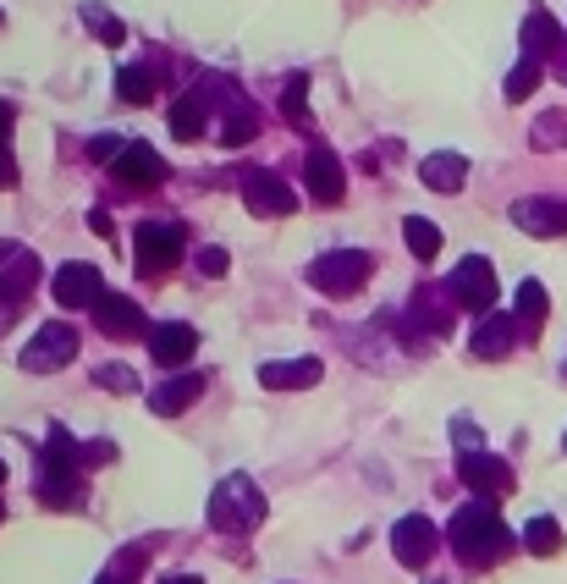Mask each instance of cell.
Segmentation results:
<instances>
[{
    "mask_svg": "<svg viewBox=\"0 0 567 584\" xmlns=\"http://www.w3.org/2000/svg\"><path fill=\"white\" fill-rule=\"evenodd\" d=\"M78 359V331L67 325V320H50L28 348H22V370L28 375H50V370H61V364H72Z\"/></svg>",
    "mask_w": 567,
    "mask_h": 584,
    "instance_id": "8",
    "label": "cell"
},
{
    "mask_svg": "<svg viewBox=\"0 0 567 584\" xmlns=\"http://www.w3.org/2000/svg\"><path fill=\"white\" fill-rule=\"evenodd\" d=\"M0 480H6V463H0Z\"/></svg>",
    "mask_w": 567,
    "mask_h": 584,
    "instance_id": "42",
    "label": "cell"
},
{
    "mask_svg": "<svg viewBox=\"0 0 567 584\" xmlns=\"http://www.w3.org/2000/svg\"><path fill=\"white\" fill-rule=\"evenodd\" d=\"M243 204H249L254 215L276 221V215H292V210H297V193L286 188V182L276 177V171L254 165V171H243Z\"/></svg>",
    "mask_w": 567,
    "mask_h": 584,
    "instance_id": "9",
    "label": "cell"
},
{
    "mask_svg": "<svg viewBox=\"0 0 567 584\" xmlns=\"http://www.w3.org/2000/svg\"><path fill=\"white\" fill-rule=\"evenodd\" d=\"M403 238H408L414 260H435V254H441V226L425 221V215H408V221H403Z\"/></svg>",
    "mask_w": 567,
    "mask_h": 584,
    "instance_id": "32",
    "label": "cell"
},
{
    "mask_svg": "<svg viewBox=\"0 0 567 584\" xmlns=\"http://www.w3.org/2000/svg\"><path fill=\"white\" fill-rule=\"evenodd\" d=\"M117 154H122V139H111V133H105V139H89V160H105V165H111Z\"/></svg>",
    "mask_w": 567,
    "mask_h": 584,
    "instance_id": "36",
    "label": "cell"
},
{
    "mask_svg": "<svg viewBox=\"0 0 567 584\" xmlns=\"http://www.w3.org/2000/svg\"><path fill=\"white\" fill-rule=\"evenodd\" d=\"M457 480H463L474 496H485V502H502V496L513 491V469H507L496 452H479V446H463V452H457Z\"/></svg>",
    "mask_w": 567,
    "mask_h": 584,
    "instance_id": "7",
    "label": "cell"
},
{
    "mask_svg": "<svg viewBox=\"0 0 567 584\" xmlns=\"http://www.w3.org/2000/svg\"><path fill=\"white\" fill-rule=\"evenodd\" d=\"M50 288H55V303H61V309H94L100 292H105V282H100L94 265L72 260V265H61V271L50 276Z\"/></svg>",
    "mask_w": 567,
    "mask_h": 584,
    "instance_id": "13",
    "label": "cell"
},
{
    "mask_svg": "<svg viewBox=\"0 0 567 584\" xmlns=\"http://www.w3.org/2000/svg\"><path fill=\"white\" fill-rule=\"evenodd\" d=\"M94 320H100V331H105V336H139V331H143V309L128 298V292H100Z\"/></svg>",
    "mask_w": 567,
    "mask_h": 584,
    "instance_id": "19",
    "label": "cell"
},
{
    "mask_svg": "<svg viewBox=\"0 0 567 584\" xmlns=\"http://www.w3.org/2000/svg\"><path fill=\"white\" fill-rule=\"evenodd\" d=\"M529 144H535V149H567V117H563V111H546V117L535 122Z\"/></svg>",
    "mask_w": 567,
    "mask_h": 584,
    "instance_id": "33",
    "label": "cell"
},
{
    "mask_svg": "<svg viewBox=\"0 0 567 584\" xmlns=\"http://www.w3.org/2000/svg\"><path fill=\"white\" fill-rule=\"evenodd\" d=\"M369 271H375V260L364 249H331L308 265V288H320L325 298H353L369 282Z\"/></svg>",
    "mask_w": 567,
    "mask_h": 584,
    "instance_id": "4",
    "label": "cell"
},
{
    "mask_svg": "<svg viewBox=\"0 0 567 584\" xmlns=\"http://www.w3.org/2000/svg\"><path fill=\"white\" fill-rule=\"evenodd\" d=\"M182 226H171V221H143L139 232H133V265H139L143 276H165L176 260H182Z\"/></svg>",
    "mask_w": 567,
    "mask_h": 584,
    "instance_id": "5",
    "label": "cell"
},
{
    "mask_svg": "<svg viewBox=\"0 0 567 584\" xmlns=\"http://www.w3.org/2000/svg\"><path fill=\"white\" fill-rule=\"evenodd\" d=\"M265 518V496L249 474H226L210 496V524L215 530H254Z\"/></svg>",
    "mask_w": 567,
    "mask_h": 584,
    "instance_id": "3",
    "label": "cell"
},
{
    "mask_svg": "<svg viewBox=\"0 0 567 584\" xmlns=\"http://www.w3.org/2000/svg\"><path fill=\"white\" fill-rule=\"evenodd\" d=\"M193 265H199V276H226V271H232V254H226V249H199Z\"/></svg>",
    "mask_w": 567,
    "mask_h": 584,
    "instance_id": "35",
    "label": "cell"
},
{
    "mask_svg": "<svg viewBox=\"0 0 567 584\" xmlns=\"http://www.w3.org/2000/svg\"><path fill=\"white\" fill-rule=\"evenodd\" d=\"M149 353H154V364L182 370V364L199 353V331H193V325H182V320H165V325H154V331H149Z\"/></svg>",
    "mask_w": 567,
    "mask_h": 584,
    "instance_id": "15",
    "label": "cell"
},
{
    "mask_svg": "<svg viewBox=\"0 0 567 584\" xmlns=\"http://www.w3.org/2000/svg\"><path fill=\"white\" fill-rule=\"evenodd\" d=\"M282 117L297 133H314V122H308V78L303 72H292L282 83Z\"/></svg>",
    "mask_w": 567,
    "mask_h": 584,
    "instance_id": "27",
    "label": "cell"
},
{
    "mask_svg": "<svg viewBox=\"0 0 567 584\" xmlns=\"http://www.w3.org/2000/svg\"><path fill=\"white\" fill-rule=\"evenodd\" d=\"M6 188H17V160H11V149L0 144V193Z\"/></svg>",
    "mask_w": 567,
    "mask_h": 584,
    "instance_id": "37",
    "label": "cell"
},
{
    "mask_svg": "<svg viewBox=\"0 0 567 584\" xmlns=\"http://www.w3.org/2000/svg\"><path fill=\"white\" fill-rule=\"evenodd\" d=\"M199 392H204V375H171V381H160L154 392H149V409L160 414V420H171V414H182V409H193L199 403Z\"/></svg>",
    "mask_w": 567,
    "mask_h": 584,
    "instance_id": "20",
    "label": "cell"
},
{
    "mask_svg": "<svg viewBox=\"0 0 567 584\" xmlns=\"http://www.w3.org/2000/svg\"><path fill=\"white\" fill-rule=\"evenodd\" d=\"M524 546H529L535 557H557V552H563V524L546 518V513L529 518V524H524Z\"/></svg>",
    "mask_w": 567,
    "mask_h": 584,
    "instance_id": "29",
    "label": "cell"
},
{
    "mask_svg": "<svg viewBox=\"0 0 567 584\" xmlns=\"http://www.w3.org/2000/svg\"><path fill=\"white\" fill-rule=\"evenodd\" d=\"M392 552H397L403 568H425L429 557L441 552V530L429 524L425 513H408V518H397V530H392Z\"/></svg>",
    "mask_w": 567,
    "mask_h": 584,
    "instance_id": "11",
    "label": "cell"
},
{
    "mask_svg": "<svg viewBox=\"0 0 567 584\" xmlns=\"http://www.w3.org/2000/svg\"><path fill=\"white\" fill-rule=\"evenodd\" d=\"M204 122H210V105H204V94H199V89H188V94L171 105V139L193 144V139L204 133Z\"/></svg>",
    "mask_w": 567,
    "mask_h": 584,
    "instance_id": "24",
    "label": "cell"
},
{
    "mask_svg": "<svg viewBox=\"0 0 567 584\" xmlns=\"http://www.w3.org/2000/svg\"><path fill=\"white\" fill-rule=\"evenodd\" d=\"M165 584H204V580H193V574H176V580H165Z\"/></svg>",
    "mask_w": 567,
    "mask_h": 584,
    "instance_id": "40",
    "label": "cell"
},
{
    "mask_svg": "<svg viewBox=\"0 0 567 584\" xmlns=\"http://www.w3.org/2000/svg\"><path fill=\"white\" fill-rule=\"evenodd\" d=\"M89 226H94L100 238H111V215H105V210H94V215H89Z\"/></svg>",
    "mask_w": 567,
    "mask_h": 584,
    "instance_id": "39",
    "label": "cell"
},
{
    "mask_svg": "<svg viewBox=\"0 0 567 584\" xmlns=\"http://www.w3.org/2000/svg\"><path fill=\"white\" fill-rule=\"evenodd\" d=\"M11 128H17V105H11V100H0V144L11 139Z\"/></svg>",
    "mask_w": 567,
    "mask_h": 584,
    "instance_id": "38",
    "label": "cell"
},
{
    "mask_svg": "<svg viewBox=\"0 0 567 584\" xmlns=\"http://www.w3.org/2000/svg\"><path fill=\"white\" fill-rule=\"evenodd\" d=\"M513 342H518V314H502V309L479 314V325H474V359H507Z\"/></svg>",
    "mask_w": 567,
    "mask_h": 584,
    "instance_id": "17",
    "label": "cell"
},
{
    "mask_svg": "<svg viewBox=\"0 0 567 584\" xmlns=\"http://www.w3.org/2000/svg\"><path fill=\"white\" fill-rule=\"evenodd\" d=\"M303 182H308L314 204H342L347 199V171H342V160L325 144H314L303 154Z\"/></svg>",
    "mask_w": 567,
    "mask_h": 584,
    "instance_id": "12",
    "label": "cell"
},
{
    "mask_svg": "<svg viewBox=\"0 0 567 584\" xmlns=\"http://www.w3.org/2000/svg\"><path fill=\"white\" fill-rule=\"evenodd\" d=\"M94 386H105V392H139V370H128V364H100V370H94Z\"/></svg>",
    "mask_w": 567,
    "mask_h": 584,
    "instance_id": "34",
    "label": "cell"
},
{
    "mask_svg": "<svg viewBox=\"0 0 567 584\" xmlns=\"http://www.w3.org/2000/svg\"><path fill=\"white\" fill-rule=\"evenodd\" d=\"M419 177H425L429 193H457V188L468 182V160H463V154H452V149H441V154H425Z\"/></svg>",
    "mask_w": 567,
    "mask_h": 584,
    "instance_id": "21",
    "label": "cell"
},
{
    "mask_svg": "<svg viewBox=\"0 0 567 584\" xmlns=\"http://www.w3.org/2000/svg\"><path fill=\"white\" fill-rule=\"evenodd\" d=\"M546 314H551L546 288H540V282H524V288H518V331H540Z\"/></svg>",
    "mask_w": 567,
    "mask_h": 584,
    "instance_id": "30",
    "label": "cell"
},
{
    "mask_svg": "<svg viewBox=\"0 0 567 584\" xmlns=\"http://www.w3.org/2000/svg\"><path fill=\"white\" fill-rule=\"evenodd\" d=\"M441 298H446V292L419 288V292H414V303H408V320H419L429 336H446V331H452V309H446Z\"/></svg>",
    "mask_w": 567,
    "mask_h": 584,
    "instance_id": "25",
    "label": "cell"
},
{
    "mask_svg": "<svg viewBox=\"0 0 567 584\" xmlns=\"http://www.w3.org/2000/svg\"><path fill=\"white\" fill-rule=\"evenodd\" d=\"M33 288H39V254L22 243H0V303L17 309Z\"/></svg>",
    "mask_w": 567,
    "mask_h": 584,
    "instance_id": "10",
    "label": "cell"
},
{
    "mask_svg": "<svg viewBox=\"0 0 567 584\" xmlns=\"http://www.w3.org/2000/svg\"><path fill=\"white\" fill-rule=\"evenodd\" d=\"M563 28L546 17V11H529L524 17V56H540V61H557L563 56Z\"/></svg>",
    "mask_w": 567,
    "mask_h": 584,
    "instance_id": "22",
    "label": "cell"
},
{
    "mask_svg": "<svg viewBox=\"0 0 567 584\" xmlns=\"http://www.w3.org/2000/svg\"><path fill=\"white\" fill-rule=\"evenodd\" d=\"M320 375H325L320 359H271V364H260V386L265 392H303Z\"/></svg>",
    "mask_w": 567,
    "mask_h": 584,
    "instance_id": "18",
    "label": "cell"
},
{
    "mask_svg": "<svg viewBox=\"0 0 567 584\" xmlns=\"http://www.w3.org/2000/svg\"><path fill=\"white\" fill-rule=\"evenodd\" d=\"M254 133H260V111H254V105L232 89V100L221 105V139L237 149V144H254Z\"/></svg>",
    "mask_w": 567,
    "mask_h": 584,
    "instance_id": "23",
    "label": "cell"
},
{
    "mask_svg": "<svg viewBox=\"0 0 567 584\" xmlns=\"http://www.w3.org/2000/svg\"><path fill=\"white\" fill-rule=\"evenodd\" d=\"M446 292H452V303H463V309H474V314H490V309H496V265H490L485 254L457 260V271L446 276Z\"/></svg>",
    "mask_w": 567,
    "mask_h": 584,
    "instance_id": "6",
    "label": "cell"
},
{
    "mask_svg": "<svg viewBox=\"0 0 567 584\" xmlns=\"http://www.w3.org/2000/svg\"><path fill=\"white\" fill-rule=\"evenodd\" d=\"M78 17H83V22L100 33V44H111V50H117V44H128V28H122V17H117L111 6H100V0H83V6H78Z\"/></svg>",
    "mask_w": 567,
    "mask_h": 584,
    "instance_id": "26",
    "label": "cell"
},
{
    "mask_svg": "<svg viewBox=\"0 0 567 584\" xmlns=\"http://www.w3.org/2000/svg\"><path fill=\"white\" fill-rule=\"evenodd\" d=\"M39 502L44 507H78L83 502V446H72V436L61 425H50V441H44Z\"/></svg>",
    "mask_w": 567,
    "mask_h": 584,
    "instance_id": "2",
    "label": "cell"
},
{
    "mask_svg": "<svg viewBox=\"0 0 567 584\" xmlns=\"http://www.w3.org/2000/svg\"><path fill=\"white\" fill-rule=\"evenodd\" d=\"M100 584H122V580H117V574H105V580H100Z\"/></svg>",
    "mask_w": 567,
    "mask_h": 584,
    "instance_id": "41",
    "label": "cell"
},
{
    "mask_svg": "<svg viewBox=\"0 0 567 584\" xmlns=\"http://www.w3.org/2000/svg\"><path fill=\"white\" fill-rule=\"evenodd\" d=\"M446 546H452L468 568H496V563L513 552V535H507V524L496 518L490 502H468V507L452 513V524H446Z\"/></svg>",
    "mask_w": 567,
    "mask_h": 584,
    "instance_id": "1",
    "label": "cell"
},
{
    "mask_svg": "<svg viewBox=\"0 0 567 584\" xmlns=\"http://www.w3.org/2000/svg\"><path fill=\"white\" fill-rule=\"evenodd\" d=\"M117 100L122 105H149L154 100V72L149 67H122L117 72Z\"/></svg>",
    "mask_w": 567,
    "mask_h": 584,
    "instance_id": "31",
    "label": "cell"
},
{
    "mask_svg": "<svg viewBox=\"0 0 567 584\" xmlns=\"http://www.w3.org/2000/svg\"><path fill=\"white\" fill-rule=\"evenodd\" d=\"M0 22H6V11H0Z\"/></svg>",
    "mask_w": 567,
    "mask_h": 584,
    "instance_id": "43",
    "label": "cell"
},
{
    "mask_svg": "<svg viewBox=\"0 0 567 584\" xmlns=\"http://www.w3.org/2000/svg\"><path fill=\"white\" fill-rule=\"evenodd\" d=\"M513 226L529 238H563L567 232V199H518L513 204Z\"/></svg>",
    "mask_w": 567,
    "mask_h": 584,
    "instance_id": "14",
    "label": "cell"
},
{
    "mask_svg": "<svg viewBox=\"0 0 567 584\" xmlns=\"http://www.w3.org/2000/svg\"><path fill=\"white\" fill-rule=\"evenodd\" d=\"M111 171H117L122 188H160L165 182V160L149 144H122V154L111 160Z\"/></svg>",
    "mask_w": 567,
    "mask_h": 584,
    "instance_id": "16",
    "label": "cell"
},
{
    "mask_svg": "<svg viewBox=\"0 0 567 584\" xmlns=\"http://www.w3.org/2000/svg\"><path fill=\"white\" fill-rule=\"evenodd\" d=\"M540 78H546V61H540V56H524V61L507 72V100H513V105H524V100L540 89Z\"/></svg>",
    "mask_w": 567,
    "mask_h": 584,
    "instance_id": "28",
    "label": "cell"
}]
</instances>
